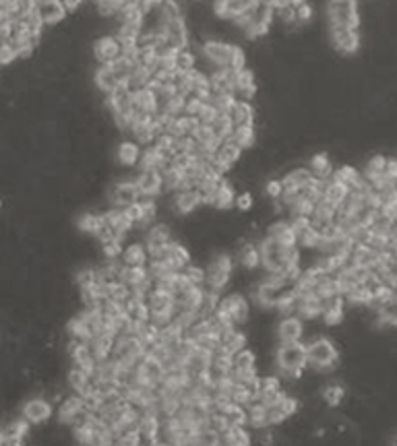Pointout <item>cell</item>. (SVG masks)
I'll list each match as a JSON object with an SVG mask.
<instances>
[{"label": "cell", "mask_w": 397, "mask_h": 446, "mask_svg": "<svg viewBox=\"0 0 397 446\" xmlns=\"http://www.w3.org/2000/svg\"><path fill=\"white\" fill-rule=\"evenodd\" d=\"M273 364L279 372V378L284 380H298L302 378L304 370L308 368V356H306V343H286L277 345L273 353Z\"/></svg>", "instance_id": "1"}, {"label": "cell", "mask_w": 397, "mask_h": 446, "mask_svg": "<svg viewBox=\"0 0 397 446\" xmlns=\"http://www.w3.org/2000/svg\"><path fill=\"white\" fill-rule=\"evenodd\" d=\"M308 368L317 374H329L340 364V351L335 343L327 337H317L306 341Z\"/></svg>", "instance_id": "2"}, {"label": "cell", "mask_w": 397, "mask_h": 446, "mask_svg": "<svg viewBox=\"0 0 397 446\" xmlns=\"http://www.w3.org/2000/svg\"><path fill=\"white\" fill-rule=\"evenodd\" d=\"M234 277V258L228 252H215L205 266V289L221 293Z\"/></svg>", "instance_id": "3"}, {"label": "cell", "mask_w": 397, "mask_h": 446, "mask_svg": "<svg viewBox=\"0 0 397 446\" xmlns=\"http://www.w3.org/2000/svg\"><path fill=\"white\" fill-rule=\"evenodd\" d=\"M325 19H327V27H346V29L360 31V25H362L360 8L352 0L327 2L325 4Z\"/></svg>", "instance_id": "4"}, {"label": "cell", "mask_w": 397, "mask_h": 446, "mask_svg": "<svg viewBox=\"0 0 397 446\" xmlns=\"http://www.w3.org/2000/svg\"><path fill=\"white\" fill-rule=\"evenodd\" d=\"M137 174L131 176V178H124V180H116L110 191H108V203L110 207L114 209H127L135 203H139L143 197H141V191L135 182Z\"/></svg>", "instance_id": "5"}, {"label": "cell", "mask_w": 397, "mask_h": 446, "mask_svg": "<svg viewBox=\"0 0 397 446\" xmlns=\"http://www.w3.org/2000/svg\"><path fill=\"white\" fill-rule=\"evenodd\" d=\"M56 414L54 403L46 397H29L23 401L19 416L33 428V426H44L46 422L52 420V416Z\"/></svg>", "instance_id": "6"}, {"label": "cell", "mask_w": 397, "mask_h": 446, "mask_svg": "<svg viewBox=\"0 0 397 446\" xmlns=\"http://www.w3.org/2000/svg\"><path fill=\"white\" fill-rule=\"evenodd\" d=\"M232 52H234V41H225L219 37H211L205 39L201 43V54L205 58V62L213 68H230V60H232Z\"/></svg>", "instance_id": "7"}, {"label": "cell", "mask_w": 397, "mask_h": 446, "mask_svg": "<svg viewBox=\"0 0 397 446\" xmlns=\"http://www.w3.org/2000/svg\"><path fill=\"white\" fill-rule=\"evenodd\" d=\"M221 314H225L236 329L244 327L248 320H250V300H246L242 293L234 291V293H228L221 298L219 302V308H217Z\"/></svg>", "instance_id": "8"}, {"label": "cell", "mask_w": 397, "mask_h": 446, "mask_svg": "<svg viewBox=\"0 0 397 446\" xmlns=\"http://www.w3.org/2000/svg\"><path fill=\"white\" fill-rule=\"evenodd\" d=\"M327 33H329L331 46H333L340 54H344V56H354V54H358V50H360V46H362L360 31L346 29V27H327Z\"/></svg>", "instance_id": "9"}, {"label": "cell", "mask_w": 397, "mask_h": 446, "mask_svg": "<svg viewBox=\"0 0 397 446\" xmlns=\"http://www.w3.org/2000/svg\"><path fill=\"white\" fill-rule=\"evenodd\" d=\"M91 48H93L91 50L93 52V60L98 64H112V62H116L122 56V46H120V41L112 33L100 35L93 41Z\"/></svg>", "instance_id": "10"}, {"label": "cell", "mask_w": 397, "mask_h": 446, "mask_svg": "<svg viewBox=\"0 0 397 446\" xmlns=\"http://www.w3.org/2000/svg\"><path fill=\"white\" fill-rule=\"evenodd\" d=\"M275 339L277 345L286 343H298L304 339V320L298 316H284L275 324Z\"/></svg>", "instance_id": "11"}, {"label": "cell", "mask_w": 397, "mask_h": 446, "mask_svg": "<svg viewBox=\"0 0 397 446\" xmlns=\"http://www.w3.org/2000/svg\"><path fill=\"white\" fill-rule=\"evenodd\" d=\"M35 12H37L39 21L44 23V27H56L68 17V12L64 8V2H60V0L35 2Z\"/></svg>", "instance_id": "12"}, {"label": "cell", "mask_w": 397, "mask_h": 446, "mask_svg": "<svg viewBox=\"0 0 397 446\" xmlns=\"http://www.w3.org/2000/svg\"><path fill=\"white\" fill-rule=\"evenodd\" d=\"M135 182H137L143 199L158 201L164 195V178L160 172H137Z\"/></svg>", "instance_id": "13"}, {"label": "cell", "mask_w": 397, "mask_h": 446, "mask_svg": "<svg viewBox=\"0 0 397 446\" xmlns=\"http://www.w3.org/2000/svg\"><path fill=\"white\" fill-rule=\"evenodd\" d=\"M143 155V147L133 139H122L116 147V164L127 170H137Z\"/></svg>", "instance_id": "14"}, {"label": "cell", "mask_w": 397, "mask_h": 446, "mask_svg": "<svg viewBox=\"0 0 397 446\" xmlns=\"http://www.w3.org/2000/svg\"><path fill=\"white\" fill-rule=\"evenodd\" d=\"M203 205V195L198 191H181L172 195V209L176 215H193Z\"/></svg>", "instance_id": "15"}, {"label": "cell", "mask_w": 397, "mask_h": 446, "mask_svg": "<svg viewBox=\"0 0 397 446\" xmlns=\"http://www.w3.org/2000/svg\"><path fill=\"white\" fill-rule=\"evenodd\" d=\"M104 222H106V227H110L120 240H127L129 233L135 229V223L129 220V215H127L124 209L108 207V209L104 211Z\"/></svg>", "instance_id": "16"}, {"label": "cell", "mask_w": 397, "mask_h": 446, "mask_svg": "<svg viewBox=\"0 0 397 446\" xmlns=\"http://www.w3.org/2000/svg\"><path fill=\"white\" fill-rule=\"evenodd\" d=\"M269 237H273L281 248H294L298 246V233L292 229V225L288 220H277L267 227V233Z\"/></svg>", "instance_id": "17"}, {"label": "cell", "mask_w": 397, "mask_h": 446, "mask_svg": "<svg viewBox=\"0 0 397 446\" xmlns=\"http://www.w3.org/2000/svg\"><path fill=\"white\" fill-rule=\"evenodd\" d=\"M120 262L127 266H147L149 254H147V246L143 244V240L124 244V252L120 256Z\"/></svg>", "instance_id": "18"}, {"label": "cell", "mask_w": 397, "mask_h": 446, "mask_svg": "<svg viewBox=\"0 0 397 446\" xmlns=\"http://www.w3.org/2000/svg\"><path fill=\"white\" fill-rule=\"evenodd\" d=\"M133 108L143 114V116H158L160 114V99L154 91L149 89H141V91H133Z\"/></svg>", "instance_id": "19"}, {"label": "cell", "mask_w": 397, "mask_h": 446, "mask_svg": "<svg viewBox=\"0 0 397 446\" xmlns=\"http://www.w3.org/2000/svg\"><path fill=\"white\" fill-rule=\"evenodd\" d=\"M118 83L120 81H118V77H116V72L112 70L110 64H98L95 66V70H93V85H95L98 91L104 93V97L110 95L118 87Z\"/></svg>", "instance_id": "20"}, {"label": "cell", "mask_w": 397, "mask_h": 446, "mask_svg": "<svg viewBox=\"0 0 397 446\" xmlns=\"http://www.w3.org/2000/svg\"><path fill=\"white\" fill-rule=\"evenodd\" d=\"M230 120L236 128L238 126H257V110L250 101L238 99L234 110L230 112Z\"/></svg>", "instance_id": "21"}, {"label": "cell", "mask_w": 397, "mask_h": 446, "mask_svg": "<svg viewBox=\"0 0 397 446\" xmlns=\"http://www.w3.org/2000/svg\"><path fill=\"white\" fill-rule=\"evenodd\" d=\"M143 244L145 246H166L170 242H174V235H172V227L168 223L158 222L154 223L145 233H143Z\"/></svg>", "instance_id": "22"}, {"label": "cell", "mask_w": 397, "mask_h": 446, "mask_svg": "<svg viewBox=\"0 0 397 446\" xmlns=\"http://www.w3.org/2000/svg\"><path fill=\"white\" fill-rule=\"evenodd\" d=\"M313 180L315 176L311 174L308 168H294L288 174H284L281 184H284V191H304Z\"/></svg>", "instance_id": "23"}, {"label": "cell", "mask_w": 397, "mask_h": 446, "mask_svg": "<svg viewBox=\"0 0 397 446\" xmlns=\"http://www.w3.org/2000/svg\"><path fill=\"white\" fill-rule=\"evenodd\" d=\"M221 347H223L228 353L236 356V353H240L242 349L248 347V335H246L244 331H240V329L223 331V333H221Z\"/></svg>", "instance_id": "24"}, {"label": "cell", "mask_w": 397, "mask_h": 446, "mask_svg": "<svg viewBox=\"0 0 397 446\" xmlns=\"http://www.w3.org/2000/svg\"><path fill=\"white\" fill-rule=\"evenodd\" d=\"M308 170H311V174L315 176V178H319V180H329L331 176H333V164H331V157H329V153H315L311 159H308V166H306Z\"/></svg>", "instance_id": "25"}, {"label": "cell", "mask_w": 397, "mask_h": 446, "mask_svg": "<svg viewBox=\"0 0 397 446\" xmlns=\"http://www.w3.org/2000/svg\"><path fill=\"white\" fill-rule=\"evenodd\" d=\"M252 434L246 426H236V428H228L221 436H219V445L221 446H255L252 445Z\"/></svg>", "instance_id": "26"}, {"label": "cell", "mask_w": 397, "mask_h": 446, "mask_svg": "<svg viewBox=\"0 0 397 446\" xmlns=\"http://www.w3.org/2000/svg\"><path fill=\"white\" fill-rule=\"evenodd\" d=\"M238 264L248 273L261 269V254H259V248H257L255 242H244L242 244V248L238 250Z\"/></svg>", "instance_id": "27"}, {"label": "cell", "mask_w": 397, "mask_h": 446, "mask_svg": "<svg viewBox=\"0 0 397 446\" xmlns=\"http://www.w3.org/2000/svg\"><path fill=\"white\" fill-rule=\"evenodd\" d=\"M246 428L261 432L269 428V418H267V407L261 405L259 401H255L252 405L246 407Z\"/></svg>", "instance_id": "28"}, {"label": "cell", "mask_w": 397, "mask_h": 446, "mask_svg": "<svg viewBox=\"0 0 397 446\" xmlns=\"http://www.w3.org/2000/svg\"><path fill=\"white\" fill-rule=\"evenodd\" d=\"M236 195L238 193L232 186V182L228 178H223L221 184H219V188H217V195L213 199V209H217V211H230L234 207V203H236Z\"/></svg>", "instance_id": "29"}, {"label": "cell", "mask_w": 397, "mask_h": 446, "mask_svg": "<svg viewBox=\"0 0 397 446\" xmlns=\"http://www.w3.org/2000/svg\"><path fill=\"white\" fill-rule=\"evenodd\" d=\"M166 260H170L176 266V271H185L189 264H193V256H191L189 248L178 240L168 244V258Z\"/></svg>", "instance_id": "30"}, {"label": "cell", "mask_w": 397, "mask_h": 446, "mask_svg": "<svg viewBox=\"0 0 397 446\" xmlns=\"http://www.w3.org/2000/svg\"><path fill=\"white\" fill-rule=\"evenodd\" d=\"M106 227L104 222V213H81L77 217V229L83 231V233H89V235H95Z\"/></svg>", "instance_id": "31"}, {"label": "cell", "mask_w": 397, "mask_h": 446, "mask_svg": "<svg viewBox=\"0 0 397 446\" xmlns=\"http://www.w3.org/2000/svg\"><path fill=\"white\" fill-rule=\"evenodd\" d=\"M228 141L234 143L236 147H240L242 151H248L257 143V126H238V128H234V133Z\"/></svg>", "instance_id": "32"}, {"label": "cell", "mask_w": 397, "mask_h": 446, "mask_svg": "<svg viewBox=\"0 0 397 446\" xmlns=\"http://www.w3.org/2000/svg\"><path fill=\"white\" fill-rule=\"evenodd\" d=\"M348 195H350V188H348L346 184H342V182H338V180H333V178H329V180L325 182L323 199H325L327 203H331L333 207H340V205L348 199Z\"/></svg>", "instance_id": "33"}, {"label": "cell", "mask_w": 397, "mask_h": 446, "mask_svg": "<svg viewBox=\"0 0 397 446\" xmlns=\"http://www.w3.org/2000/svg\"><path fill=\"white\" fill-rule=\"evenodd\" d=\"M385 166H387V157H385V155H373V157L364 164V170H362L367 182L371 184V182H375V180L385 178Z\"/></svg>", "instance_id": "34"}, {"label": "cell", "mask_w": 397, "mask_h": 446, "mask_svg": "<svg viewBox=\"0 0 397 446\" xmlns=\"http://www.w3.org/2000/svg\"><path fill=\"white\" fill-rule=\"evenodd\" d=\"M242 149L240 147H236L234 143H230V141H225V143H221V147L217 149V153H215V157L223 164V166H228L230 170L240 162V157H242Z\"/></svg>", "instance_id": "35"}, {"label": "cell", "mask_w": 397, "mask_h": 446, "mask_svg": "<svg viewBox=\"0 0 397 446\" xmlns=\"http://www.w3.org/2000/svg\"><path fill=\"white\" fill-rule=\"evenodd\" d=\"M346 304L350 306H373V287L369 285H358L356 289H352L348 295H344Z\"/></svg>", "instance_id": "36"}, {"label": "cell", "mask_w": 397, "mask_h": 446, "mask_svg": "<svg viewBox=\"0 0 397 446\" xmlns=\"http://www.w3.org/2000/svg\"><path fill=\"white\" fill-rule=\"evenodd\" d=\"M71 438L77 446H93L95 445V430L89 424H81L71 428Z\"/></svg>", "instance_id": "37"}, {"label": "cell", "mask_w": 397, "mask_h": 446, "mask_svg": "<svg viewBox=\"0 0 397 446\" xmlns=\"http://www.w3.org/2000/svg\"><path fill=\"white\" fill-rule=\"evenodd\" d=\"M234 128H236V126L232 124L230 116H223V114H219V116L215 118V122L211 124V130H213L215 139H217V141H221V143H225V141L232 137Z\"/></svg>", "instance_id": "38"}, {"label": "cell", "mask_w": 397, "mask_h": 446, "mask_svg": "<svg viewBox=\"0 0 397 446\" xmlns=\"http://www.w3.org/2000/svg\"><path fill=\"white\" fill-rule=\"evenodd\" d=\"M236 101H238V97L232 95V93H213V97H211L209 104L217 110V114L230 116V112L234 110Z\"/></svg>", "instance_id": "39"}, {"label": "cell", "mask_w": 397, "mask_h": 446, "mask_svg": "<svg viewBox=\"0 0 397 446\" xmlns=\"http://www.w3.org/2000/svg\"><path fill=\"white\" fill-rule=\"evenodd\" d=\"M344 397H346V389H344L342 385H338V382L327 385V387L323 389V393H321L323 403L329 405V407H338V405L344 401Z\"/></svg>", "instance_id": "40"}, {"label": "cell", "mask_w": 397, "mask_h": 446, "mask_svg": "<svg viewBox=\"0 0 397 446\" xmlns=\"http://www.w3.org/2000/svg\"><path fill=\"white\" fill-rule=\"evenodd\" d=\"M197 68V52L187 48V50H181L176 54V72H191Z\"/></svg>", "instance_id": "41"}, {"label": "cell", "mask_w": 397, "mask_h": 446, "mask_svg": "<svg viewBox=\"0 0 397 446\" xmlns=\"http://www.w3.org/2000/svg\"><path fill=\"white\" fill-rule=\"evenodd\" d=\"M187 99H189V97L176 95L174 99L166 101V104L160 108V114H164V116H168V118H181V116H185V110H187Z\"/></svg>", "instance_id": "42"}, {"label": "cell", "mask_w": 397, "mask_h": 446, "mask_svg": "<svg viewBox=\"0 0 397 446\" xmlns=\"http://www.w3.org/2000/svg\"><path fill=\"white\" fill-rule=\"evenodd\" d=\"M232 370H257V353L252 349H242L234 356V368Z\"/></svg>", "instance_id": "43"}, {"label": "cell", "mask_w": 397, "mask_h": 446, "mask_svg": "<svg viewBox=\"0 0 397 446\" xmlns=\"http://www.w3.org/2000/svg\"><path fill=\"white\" fill-rule=\"evenodd\" d=\"M255 6V2L248 0H228V21H236L240 17H244L246 12H250Z\"/></svg>", "instance_id": "44"}, {"label": "cell", "mask_w": 397, "mask_h": 446, "mask_svg": "<svg viewBox=\"0 0 397 446\" xmlns=\"http://www.w3.org/2000/svg\"><path fill=\"white\" fill-rule=\"evenodd\" d=\"M377 318L385 327H397V298L377 310Z\"/></svg>", "instance_id": "45"}, {"label": "cell", "mask_w": 397, "mask_h": 446, "mask_svg": "<svg viewBox=\"0 0 397 446\" xmlns=\"http://www.w3.org/2000/svg\"><path fill=\"white\" fill-rule=\"evenodd\" d=\"M19 60V52L10 41H0V66H10Z\"/></svg>", "instance_id": "46"}, {"label": "cell", "mask_w": 397, "mask_h": 446, "mask_svg": "<svg viewBox=\"0 0 397 446\" xmlns=\"http://www.w3.org/2000/svg\"><path fill=\"white\" fill-rule=\"evenodd\" d=\"M263 193H265V197H267V199H271L273 203H275V201H279V199H281V195H284V184H281V180H277V178L267 180V182H265V186H263Z\"/></svg>", "instance_id": "47"}, {"label": "cell", "mask_w": 397, "mask_h": 446, "mask_svg": "<svg viewBox=\"0 0 397 446\" xmlns=\"http://www.w3.org/2000/svg\"><path fill=\"white\" fill-rule=\"evenodd\" d=\"M183 273L187 275V279L191 281V285H197V287H203V285H205V266L189 264Z\"/></svg>", "instance_id": "48"}, {"label": "cell", "mask_w": 397, "mask_h": 446, "mask_svg": "<svg viewBox=\"0 0 397 446\" xmlns=\"http://www.w3.org/2000/svg\"><path fill=\"white\" fill-rule=\"evenodd\" d=\"M252 205H255L252 193L244 191V193H238V195H236V203H234V207H236L240 213H248V211L252 209Z\"/></svg>", "instance_id": "49"}, {"label": "cell", "mask_w": 397, "mask_h": 446, "mask_svg": "<svg viewBox=\"0 0 397 446\" xmlns=\"http://www.w3.org/2000/svg\"><path fill=\"white\" fill-rule=\"evenodd\" d=\"M219 114H217V110L211 106V104H205V108H203V112L198 114V122L203 124V126H211L213 122H215V118H217Z\"/></svg>", "instance_id": "50"}, {"label": "cell", "mask_w": 397, "mask_h": 446, "mask_svg": "<svg viewBox=\"0 0 397 446\" xmlns=\"http://www.w3.org/2000/svg\"><path fill=\"white\" fill-rule=\"evenodd\" d=\"M203 108H205V101H201L197 97H189L187 99V110H185V116H193V118H198V114L203 112Z\"/></svg>", "instance_id": "51"}, {"label": "cell", "mask_w": 397, "mask_h": 446, "mask_svg": "<svg viewBox=\"0 0 397 446\" xmlns=\"http://www.w3.org/2000/svg\"><path fill=\"white\" fill-rule=\"evenodd\" d=\"M385 178L397 182V157H387V166H385Z\"/></svg>", "instance_id": "52"}, {"label": "cell", "mask_w": 397, "mask_h": 446, "mask_svg": "<svg viewBox=\"0 0 397 446\" xmlns=\"http://www.w3.org/2000/svg\"><path fill=\"white\" fill-rule=\"evenodd\" d=\"M83 4L81 2H64V8H66V12L71 14V12H75V10H79Z\"/></svg>", "instance_id": "53"}]
</instances>
